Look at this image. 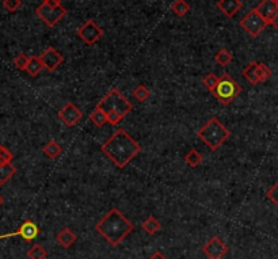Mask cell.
<instances>
[{
	"mask_svg": "<svg viewBox=\"0 0 278 259\" xmlns=\"http://www.w3.org/2000/svg\"><path fill=\"white\" fill-rule=\"evenodd\" d=\"M185 162L187 163L189 167L195 169V167H198L199 164L202 163V155L199 154L197 149H190L189 152L185 155Z\"/></svg>",
	"mask_w": 278,
	"mask_h": 259,
	"instance_id": "22",
	"label": "cell"
},
{
	"mask_svg": "<svg viewBox=\"0 0 278 259\" xmlns=\"http://www.w3.org/2000/svg\"><path fill=\"white\" fill-rule=\"evenodd\" d=\"M100 149L118 169H125L141 152V145L124 128H120L105 144H102Z\"/></svg>",
	"mask_w": 278,
	"mask_h": 259,
	"instance_id": "1",
	"label": "cell"
},
{
	"mask_svg": "<svg viewBox=\"0 0 278 259\" xmlns=\"http://www.w3.org/2000/svg\"><path fill=\"white\" fill-rule=\"evenodd\" d=\"M266 196H268L269 200L273 202L274 205L278 208V182L273 186V187H272V189H269Z\"/></svg>",
	"mask_w": 278,
	"mask_h": 259,
	"instance_id": "32",
	"label": "cell"
},
{
	"mask_svg": "<svg viewBox=\"0 0 278 259\" xmlns=\"http://www.w3.org/2000/svg\"><path fill=\"white\" fill-rule=\"evenodd\" d=\"M82 117H83V113L72 102H68L67 105H64L61 110L58 111V118L69 128L75 127L82 120Z\"/></svg>",
	"mask_w": 278,
	"mask_h": 259,
	"instance_id": "11",
	"label": "cell"
},
{
	"mask_svg": "<svg viewBox=\"0 0 278 259\" xmlns=\"http://www.w3.org/2000/svg\"><path fill=\"white\" fill-rule=\"evenodd\" d=\"M16 173L15 166L12 163H4L0 166V186H4Z\"/></svg>",
	"mask_w": 278,
	"mask_h": 259,
	"instance_id": "18",
	"label": "cell"
},
{
	"mask_svg": "<svg viewBox=\"0 0 278 259\" xmlns=\"http://www.w3.org/2000/svg\"><path fill=\"white\" fill-rule=\"evenodd\" d=\"M95 229L107 243L117 247L135 231V225L117 208H113L100 221L96 222Z\"/></svg>",
	"mask_w": 278,
	"mask_h": 259,
	"instance_id": "2",
	"label": "cell"
},
{
	"mask_svg": "<svg viewBox=\"0 0 278 259\" xmlns=\"http://www.w3.org/2000/svg\"><path fill=\"white\" fill-rule=\"evenodd\" d=\"M3 204H4V198H3V197L0 196V207H1Z\"/></svg>",
	"mask_w": 278,
	"mask_h": 259,
	"instance_id": "36",
	"label": "cell"
},
{
	"mask_svg": "<svg viewBox=\"0 0 278 259\" xmlns=\"http://www.w3.org/2000/svg\"><path fill=\"white\" fill-rule=\"evenodd\" d=\"M40 235V228L37 227L36 222H33L32 220H26L22 224L21 227L18 228V231L12 233H5V235H0V239H7L11 236H21L25 242L30 243L34 239Z\"/></svg>",
	"mask_w": 278,
	"mask_h": 259,
	"instance_id": "10",
	"label": "cell"
},
{
	"mask_svg": "<svg viewBox=\"0 0 278 259\" xmlns=\"http://www.w3.org/2000/svg\"><path fill=\"white\" fill-rule=\"evenodd\" d=\"M12 159H14V155L11 154L8 149L4 148V147L0 144V162H1V163H11Z\"/></svg>",
	"mask_w": 278,
	"mask_h": 259,
	"instance_id": "31",
	"label": "cell"
},
{
	"mask_svg": "<svg viewBox=\"0 0 278 259\" xmlns=\"http://www.w3.org/2000/svg\"><path fill=\"white\" fill-rule=\"evenodd\" d=\"M40 58H41L42 64H44V68L47 69L49 72L56 71L64 61L63 54L58 52L57 49L53 48V46H49L47 49H45V52L42 53Z\"/></svg>",
	"mask_w": 278,
	"mask_h": 259,
	"instance_id": "12",
	"label": "cell"
},
{
	"mask_svg": "<svg viewBox=\"0 0 278 259\" xmlns=\"http://www.w3.org/2000/svg\"><path fill=\"white\" fill-rule=\"evenodd\" d=\"M171 11L175 15L185 16L187 15V12L190 11V5L186 0H175L171 4Z\"/></svg>",
	"mask_w": 278,
	"mask_h": 259,
	"instance_id": "24",
	"label": "cell"
},
{
	"mask_svg": "<svg viewBox=\"0 0 278 259\" xmlns=\"http://www.w3.org/2000/svg\"><path fill=\"white\" fill-rule=\"evenodd\" d=\"M42 69H44V64H42L41 58L37 57V56H32L30 60H29V64H27V74L30 75V76H37V75H40Z\"/></svg>",
	"mask_w": 278,
	"mask_h": 259,
	"instance_id": "20",
	"label": "cell"
},
{
	"mask_svg": "<svg viewBox=\"0 0 278 259\" xmlns=\"http://www.w3.org/2000/svg\"><path fill=\"white\" fill-rule=\"evenodd\" d=\"M27 257L29 259H46L47 251L42 247L41 244H34L27 251Z\"/></svg>",
	"mask_w": 278,
	"mask_h": 259,
	"instance_id": "25",
	"label": "cell"
},
{
	"mask_svg": "<svg viewBox=\"0 0 278 259\" xmlns=\"http://www.w3.org/2000/svg\"><path fill=\"white\" fill-rule=\"evenodd\" d=\"M141 228L148 235H155V233L159 232V229L162 228V222L159 221L155 216H149L142 221Z\"/></svg>",
	"mask_w": 278,
	"mask_h": 259,
	"instance_id": "16",
	"label": "cell"
},
{
	"mask_svg": "<svg viewBox=\"0 0 278 259\" xmlns=\"http://www.w3.org/2000/svg\"><path fill=\"white\" fill-rule=\"evenodd\" d=\"M42 3H45L49 7H60L61 5V0H44Z\"/></svg>",
	"mask_w": 278,
	"mask_h": 259,
	"instance_id": "33",
	"label": "cell"
},
{
	"mask_svg": "<svg viewBox=\"0 0 278 259\" xmlns=\"http://www.w3.org/2000/svg\"><path fill=\"white\" fill-rule=\"evenodd\" d=\"M217 82H219V76H217V75L208 74L204 78V80H202V85H204L210 92H213L216 88V86H217Z\"/></svg>",
	"mask_w": 278,
	"mask_h": 259,
	"instance_id": "28",
	"label": "cell"
},
{
	"mask_svg": "<svg viewBox=\"0 0 278 259\" xmlns=\"http://www.w3.org/2000/svg\"><path fill=\"white\" fill-rule=\"evenodd\" d=\"M76 235L72 232V229L71 228H64L61 229L60 232L57 233V236H56V240H57V243L60 246H63L64 249H69L72 244L76 242Z\"/></svg>",
	"mask_w": 278,
	"mask_h": 259,
	"instance_id": "15",
	"label": "cell"
},
{
	"mask_svg": "<svg viewBox=\"0 0 278 259\" xmlns=\"http://www.w3.org/2000/svg\"><path fill=\"white\" fill-rule=\"evenodd\" d=\"M241 92V86L230 74H223L219 76V82L216 86L215 91L212 92L216 99L221 105L228 106L235 101V98Z\"/></svg>",
	"mask_w": 278,
	"mask_h": 259,
	"instance_id": "5",
	"label": "cell"
},
{
	"mask_svg": "<svg viewBox=\"0 0 278 259\" xmlns=\"http://www.w3.org/2000/svg\"><path fill=\"white\" fill-rule=\"evenodd\" d=\"M78 36H79L83 43L91 46V45L96 43V41H99L102 38L103 30L96 25V22H94L93 19H89L78 29Z\"/></svg>",
	"mask_w": 278,
	"mask_h": 259,
	"instance_id": "8",
	"label": "cell"
},
{
	"mask_svg": "<svg viewBox=\"0 0 278 259\" xmlns=\"http://www.w3.org/2000/svg\"><path fill=\"white\" fill-rule=\"evenodd\" d=\"M273 26L276 27V29H277V30H278V16H277V18H276V19H274V22H273Z\"/></svg>",
	"mask_w": 278,
	"mask_h": 259,
	"instance_id": "35",
	"label": "cell"
},
{
	"mask_svg": "<svg viewBox=\"0 0 278 259\" xmlns=\"http://www.w3.org/2000/svg\"><path fill=\"white\" fill-rule=\"evenodd\" d=\"M148 259H167L164 255L160 253V251H156V253H153L152 255H151V258H148Z\"/></svg>",
	"mask_w": 278,
	"mask_h": 259,
	"instance_id": "34",
	"label": "cell"
},
{
	"mask_svg": "<svg viewBox=\"0 0 278 259\" xmlns=\"http://www.w3.org/2000/svg\"><path fill=\"white\" fill-rule=\"evenodd\" d=\"M197 134L201 138V141L205 145H208V148L212 149V151H216L230 138L231 132L216 117H213L199 129Z\"/></svg>",
	"mask_w": 278,
	"mask_h": 259,
	"instance_id": "4",
	"label": "cell"
},
{
	"mask_svg": "<svg viewBox=\"0 0 278 259\" xmlns=\"http://www.w3.org/2000/svg\"><path fill=\"white\" fill-rule=\"evenodd\" d=\"M215 60L216 63L221 65V67H227V65H230L232 63L233 56H232V53L228 49H220L219 52L216 53Z\"/></svg>",
	"mask_w": 278,
	"mask_h": 259,
	"instance_id": "23",
	"label": "cell"
},
{
	"mask_svg": "<svg viewBox=\"0 0 278 259\" xmlns=\"http://www.w3.org/2000/svg\"><path fill=\"white\" fill-rule=\"evenodd\" d=\"M3 5L8 12H15L22 7V0H3Z\"/></svg>",
	"mask_w": 278,
	"mask_h": 259,
	"instance_id": "30",
	"label": "cell"
},
{
	"mask_svg": "<svg viewBox=\"0 0 278 259\" xmlns=\"http://www.w3.org/2000/svg\"><path fill=\"white\" fill-rule=\"evenodd\" d=\"M276 1H277V3H278V0H276Z\"/></svg>",
	"mask_w": 278,
	"mask_h": 259,
	"instance_id": "37",
	"label": "cell"
},
{
	"mask_svg": "<svg viewBox=\"0 0 278 259\" xmlns=\"http://www.w3.org/2000/svg\"><path fill=\"white\" fill-rule=\"evenodd\" d=\"M202 253L209 259H223L228 253V246L220 238L213 236L204 244Z\"/></svg>",
	"mask_w": 278,
	"mask_h": 259,
	"instance_id": "9",
	"label": "cell"
},
{
	"mask_svg": "<svg viewBox=\"0 0 278 259\" xmlns=\"http://www.w3.org/2000/svg\"><path fill=\"white\" fill-rule=\"evenodd\" d=\"M63 152V148L60 147V144L54 140H50L49 143L45 144L44 147V154L46 155L49 159H57Z\"/></svg>",
	"mask_w": 278,
	"mask_h": 259,
	"instance_id": "19",
	"label": "cell"
},
{
	"mask_svg": "<svg viewBox=\"0 0 278 259\" xmlns=\"http://www.w3.org/2000/svg\"><path fill=\"white\" fill-rule=\"evenodd\" d=\"M29 60H30V57H27L25 53H21V54H18V56L14 58V65H15L18 69H21V71H26Z\"/></svg>",
	"mask_w": 278,
	"mask_h": 259,
	"instance_id": "29",
	"label": "cell"
},
{
	"mask_svg": "<svg viewBox=\"0 0 278 259\" xmlns=\"http://www.w3.org/2000/svg\"><path fill=\"white\" fill-rule=\"evenodd\" d=\"M98 107L105 111V114L107 116V122L110 125H118L131 113L133 105L129 102V99H126L125 96L121 94V91L117 88H111L98 103Z\"/></svg>",
	"mask_w": 278,
	"mask_h": 259,
	"instance_id": "3",
	"label": "cell"
},
{
	"mask_svg": "<svg viewBox=\"0 0 278 259\" xmlns=\"http://www.w3.org/2000/svg\"><path fill=\"white\" fill-rule=\"evenodd\" d=\"M240 26L246 30L251 37H258L261 33L269 26L268 22L263 19L262 16L259 15L257 10L254 8L251 10L246 16H243L240 21Z\"/></svg>",
	"mask_w": 278,
	"mask_h": 259,
	"instance_id": "7",
	"label": "cell"
},
{
	"mask_svg": "<svg viewBox=\"0 0 278 259\" xmlns=\"http://www.w3.org/2000/svg\"><path fill=\"white\" fill-rule=\"evenodd\" d=\"M241 7L243 4L240 0H219L217 1V8L228 18H233L241 10Z\"/></svg>",
	"mask_w": 278,
	"mask_h": 259,
	"instance_id": "14",
	"label": "cell"
},
{
	"mask_svg": "<svg viewBox=\"0 0 278 259\" xmlns=\"http://www.w3.org/2000/svg\"><path fill=\"white\" fill-rule=\"evenodd\" d=\"M67 14V10L64 5L60 7H49L45 3H42L37 7L36 10V15L41 19L42 22H45V25L49 27H53L57 25L58 22L61 21V18Z\"/></svg>",
	"mask_w": 278,
	"mask_h": 259,
	"instance_id": "6",
	"label": "cell"
},
{
	"mask_svg": "<svg viewBox=\"0 0 278 259\" xmlns=\"http://www.w3.org/2000/svg\"><path fill=\"white\" fill-rule=\"evenodd\" d=\"M243 76L248 83L258 85L259 83V80H258V61H252V63L248 64L246 68L243 69Z\"/></svg>",
	"mask_w": 278,
	"mask_h": 259,
	"instance_id": "17",
	"label": "cell"
},
{
	"mask_svg": "<svg viewBox=\"0 0 278 259\" xmlns=\"http://www.w3.org/2000/svg\"><path fill=\"white\" fill-rule=\"evenodd\" d=\"M90 120H91V122H93L96 128H102L106 122H107V116L105 114V111L96 106L95 110L90 114Z\"/></svg>",
	"mask_w": 278,
	"mask_h": 259,
	"instance_id": "21",
	"label": "cell"
},
{
	"mask_svg": "<svg viewBox=\"0 0 278 259\" xmlns=\"http://www.w3.org/2000/svg\"><path fill=\"white\" fill-rule=\"evenodd\" d=\"M255 10L268 22V25H273L274 19L278 16V3L276 0H262L255 7Z\"/></svg>",
	"mask_w": 278,
	"mask_h": 259,
	"instance_id": "13",
	"label": "cell"
},
{
	"mask_svg": "<svg viewBox=\"0 0 278 259\" xmlns=\"http://www.w3.org/2000/svg\"><path fill=\"white\" fill-rule=\"evenodd\" d=\"M149 96H151V91L148 90L144 85L137 86L136 88L133 90V98H135L137 102H140V103L147 101Z\"/></svg>",
	"mask_w": 278,
	"mask_h": 259,
	"instance_id": "26",
	"label": "cell"
},
{
	"mask_svg": "<svg viewBox=\"0 0 278 259\" xmlns=\"http://www.w3.org/2000/svg\"><path fill=\"white\" fill-rule=\"evenodd\" d=\"M272 78V69L266 64L258 63V80L259 83H265Z\"/></svg>",
	"mask_w": 278,
	"mask_h": 259,
	"instance_id": "27",
	"label": "cell"
}]
</instances>
